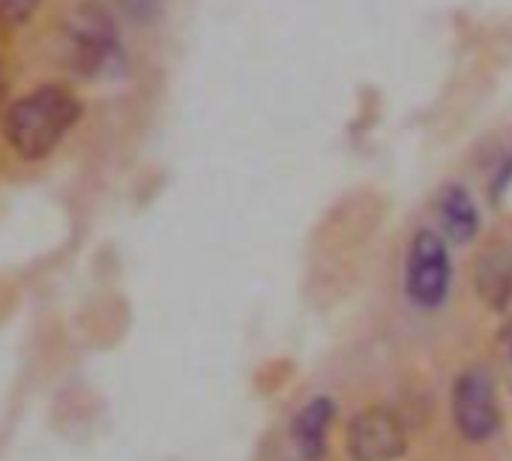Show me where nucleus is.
<instances>
[{
  "mask_svg": "<svg viewBox=\"0 0 512 461\" xmlns=\"http://www.w3.org/2000/svg\"><path fill=\"white\" fill-rule=\"evenodd\" d=\"M84 114L81 99L63 84H42L15 99L3 114V138L24 162L48 159L60 141L78 126Z\"/></svg>",
  "mask_w": 512,
  "mask_h": 461,
  "instance_id": "obj_1",
  "label": "nucleus"
},
{
  "mask_svg": "<svg viewBox=\"0 0 512 461\" xmlns=\"http://www.w3.org/2000/svg\"><path fill=\"white\" fill-rule=\"evenodd\" d=\"M63 51L66 66L81 78H117L129 66L120 27L99 0H84L66 15Z\"/></svg>",
  "mask_w": 512,
  "mask_h": 461,
  "instance_id": "obj_2",
  "label": "nucleus"
},
{
  "mask_svg": "<svg viewBox=\"0 0 512 461\" xmlns=\"http://www.w3.org/2000/svg\"><path fill=\"white\" fill-rule=\"evenodd\" d=\"M453 288V261L447 240L432 231L420 228L405 255V294L417 309L435 312L447 303Z\"/></svg>",
  "mask_w": 512,
  "mask_h": 461,
  "instance_id": "obj_3",
  "label": "nucleus"
},
{
  "mask_svg": "<svg viewBox=\"0 0 512 461\" xmlns=\"http://www.w3.org/2000/svg\"><path fill=\"white\" fill-rule=\"evenodd\" d=\"M450 414L456 432L468 444H486L501 432V399L498 384L483 366H468L456 375L450 393Z\"/></svg>",
  "mask_w": 512,
  "mask_h": 461,
  "instance_id": "obj_4",
  "label": "nucleus"
},
{
  "mask_svg": "<svg viewBox=\"0 0 512 461\" xmlns=\"http://www.w3.org/2000/svg\"><path fill=\"white\" fill-rule=\"evenodd\" d=\"M345 450L351 461H399L408 453V429L387 405H369L348 420Z\"/></svg>",
  "mask_w": 512,
  "mask_h": 461,
  "instance_id": "obj_5",
  "label": "nucleus"
},
{
  "mask_svg": "<svg viewBox=\"0 0 512 461\" xmlns=\"http://www.w3.org/2000/svg\"><path fill=\"white\" fill-rule=\"evenodd\" d=\"M336 423V402L330 396L309 399L291 420V441L303 461H324L330 429Z\"/></svg>",
  "mask_w": 512,
  "mask_h": 461,
  "instance_id": "obj_6",
  "label": "nucleus"
},
{
  "mask_svg": "<svg viewBox=\"0 0 512 461\" xmlns=\"http://www.w3.org/2000/svg\"><path fill=\"white\" fill-rule=\"evenodd\" d=\"M435 210H438V222H441V237L444 240L459 243V246L477 240V234L483 228L480 207H477L474 195L462 183L441 186L438 201H435Z\"/></svg>",
  "mask_w": 512,
  "mask_h": 461,
  "instance_id": "obj_7",
  "label": "nucleus"
},
{
  "mask_svg": "<svg viewBox=\"0 0 512 461\" xmlns=\"http://www.w3.org/2000/svg\"><path fill=\"white\" fill-rule=\"evenodd\" d=\"M474 285L489 309L504 312L512 303V243L492 246L477 258Z\"/></svg>",
  "mask_w": 512,
  "mask_h": 461,
  "instance_id": "obj_8",
  "label": "nucleus"
},
{
  "mask_svg": "<svg viewBox=\"0 0 512 461\" xmlns=\"http://www.w3.org/2000/svg\"><path fill=\"white\" fill-rule=\"evenodd\" d=\"M114 3L132 24H153L165 9V0H114Z\"/></svg>",
  "mask_w": 512,
  "mask_h": 461,
  "instance_id": "obj_9",
  "label": "nucleus"
},
{
  "mask_svg": "<svg viewBox=\"0 0 512 461\" xmlns=\"http://www.w3.org/2000/svg\"><path fill=\"white\" fill-rule=\"evenodd\" d=\"M42 0H0V24H24L30 21V15L39 9Z\"/></svg>",
  "mask_w": 512,
  "mask_h": 461,
  "instance_id": "obj_10",
  "label": "nucleus"
},
{
  "mask_svg": "<svg viewBox=\"0 0 512 461\" xmlns=\"http://www.w3.org/2000/svg\"><path fill=\"white\" fill-rule=\"evenodd\" d=\"M512 183V150L504 156V162L498 165V171H495V177H492V195L495 198H501L504 192H507V186Z\"/></svg>",
  "mask_w": 512,
  "mask_h": 461,
  "instance_id": "obj_11",
  "label": "nucleus"
},
{
  "mask_svg": "<svg viewBox=\"0 0 512 461\" xmlns=\"http://www.w3.org/2000/svg\"><path fill=\"white\" fill-rule=\"evenodd\" d=\"M507 351H510V360H512V327H510V348H507Z\"/></svg>",
  "mask_w": 512,
  "mask_h": 461,
  "instance_id": "obj_12",
  "label": "nucleus"
}]
</instances>
